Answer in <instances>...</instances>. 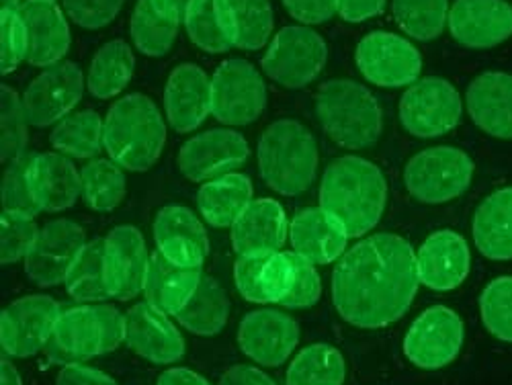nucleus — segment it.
<instances>
[{"label":"nucleus","instance_id":"obj_11","mask_svg":"<svg viewBox=\"0 0 512 385\" xmlns=\"http://www.w3.org/2000/svg\"><path fill=\"white\" fill-rule=\"evenodd\" d=\"M62 306L54 297L35 293L17 299L0 318V345L7 357L27 359L46 351Z\"/></svg>","mask_w":512,"mask_h":385},{"label":"nucleus","instance_id":"obj_7","mask_svg":"<svg viewBox=\"0 0 512 385\" xmlns=\"http://www.w3.org/2000/svg\"><path fill=\"white\" fill-rule=\"evenodd\" d=\"M474 160L453 146H435L412 156L404 168L408 193L426 205L457 199L474 179Z\"/></svg>","mask_w":512,"mask_h":385},{"label":"nucleus","instance_id":"obj_24","mask_svg":"<svg viewBox=\"0 0 512 385\" xmlns=\"http://www.w3.org/2000/svg\"><path fill=\"white\" fill-rule=\"evenodd\" d=\"M27 27V62L37 68L60 64L70 50V27L52 0H25L17 11Z\"/></svg>","mask_w":512,"mask_h":385},{"label":"nucleus","instance_id":"obj_41","mask_svg":"<svg viewBox=\"0 0 512 385\" xmlns=\"http://www.w3.org/2000/svg\"><path fill=\"white\" fill-rule=\"evenodd\" d=\"M347 365L330 345H312L293 359L287 369V385H343Z\"/></svg>","mask_w":512,"mask_h":385},{"label":"nucleus","instance_id":"obj_28","mask_svg":"<svg viewBox=\"0 0 512 385\" xmlns=\"http://www.w3.org/2000/svg\"><path fill=\"white\" fill-rule=\"evenodd\" d=\"M29 189L39 211L58 213L70 209L82 195L76 166L58 152L35 154L29 166Z\"/></svg>","mask_w":512,"mask_h":385},{"label":"nucleus","instance_id":"obj_38","mask_svg":"<svg viewBox=\"0 0 512 385\" xmlns=\"http://www.w3.org/2000/svg\"><path fill=\"white\" fill-rule=\"evenodd\" d=\"M181 21L154 7L152 0H138L132 15L130 33L134 46L150 58H160L173 48Z\"/></svg>","mask_w":512,"mask_h":385},{"label":"nucleus","instance_id":"obj_49","mask_svg":"<svg viewBox=\"0 0 512 385\" xmlns=\"http://www.w3.org/2000/svg\"><path fill=\"white\" fill-rule=\"evenodd\" d=\"M125 5V0H64L68 17L82 29H101L109 25Z\"/></svg>","mask_w":512,"mask_h":385},{"label":"nucleus","instance_id":"obj_37","mask_svg":"<svg viewBox=\"0 0 512 385\" xmlns=\"http://www.w3.org/2000/svg\"><path fill=\"white\" fill-rule=\"evenodd\" d=\"M183 23L193 44L207 54H224L234 48L220 0H191Z\"/></svg>","mask_w":512,"mask_h":385},{"label":"nucleus","instance_id":"obj_51","mask_svg":"<svg viewBox=\"0 0 512 385\" xmlns=\"http://www.w3.org/2000/svg\"><path fill=\"white\" fill-rule=\"evenodd\" d=\"M56 385H117L109 375L99 369L84 365H66L58 377Z\"/></svg>","mask_w":512,"mask_h":385},{"label":"nucleus","instance_id":"obj_9","mask_svg":"<svg viewBox=\"0 0 512 385\" xmlns=\"http://www.w3.org/2000/svg\"><path fill=\"white\" fill-rule=\"evenodd\" d=\"M328 46L310 27H283L261 60L263 72L285 89H302L326 66Z\"/></svg>","mask_w":512,"mask_h":385},{"label":"nucleus","instance_id":"obj_19","mask_svg":"<svg viewBox=\"0 0 512 385\" xmlns=\"http://www.w3.org/2000/svg\"><path fill=\"white\" fill-rule=\"evenodd\" d=\"M150 254L136 226H117L105 238V271L113 299L130 302L144 293Z\"/></svg>","mask_w":512,"mask_h":385},{"label":"nucleus","instance_id":"obj_58","mask_svg":"<svg viewBox=\"0 0 512 385\" xmlns=\"http://www.w3.org/2000/svg\"><path fill=\"white\" fill-rule=\"evenodd\" d=\"M52 3H56V0H52Z\"/></svg>","mask_w":512,"mask_h":385},{"label":"nucleus","instance_id":"obj_57","mask_svg":"<svg viewBox=\"0 0 512 385\" xmlns=\"http://www.w3.org/2000/svg\"><path fill=\"white\" fill-rule=\"evenodd\" d=\"M25 0H3V9L5 11H19Z\"/></svg>","mask_w":512,"mask_h":385},{"label":"nucleus","instance_id":"obj_56","mask_svg":"<svg viewBox=\"0 0 512 385\" xmlns=\"http://www.w3.org/2000/svg\"><path fill=\"white\" fill-rule=\"evenodd\" d=\"M0 385H23L21 377H19V371L7 359V355L3 357V365H0Z\"/></svg>","mask_w":512,"mask_h":385},{"label":"nucleus","instance_id":"obj_14","mask_svg":"<svg viewBox=\"0 0 512 385\" xmlns=\"http://www.w3.org/2000/svg\"><path fill=\"white\" fill-rule=\"evenodd\" d=\"M87 244V234L72 220H54L39 230L25 256V273L39 287H56L66 275L76 256Z\"/></svg>","mask_w":512,"mask_h":385},{"label":"nucleus","instance_id":"obj_29","mask_svg":"<svg viewBox=\"0 0 512 385\" xmlns=\"http://www.w3.org/2000/svg\"><path fill=\"white\" fill-rule=\"evenodd\" d=\"M289 232L283 207L275 199L252 201L232 226V246L242 254L281 250Z\"/></svg>","mask_w":512,"mask_h":385},{"label":"nucleus","instance_id":"obj_31","mask_svg":"<svg viewBox=\"0 0 512 385\" xmlns=\"http://www.w3.org/2000/svg\"><path fill=\"white\" fill-rule=\"evenodd\" d=\"M474 242L488 261H512V187L488 195L474 216Z\"/></svg>","mask_w":512,"mask_h":385},{"label":"nucleus","instance_id":"obj_5","mask_svg":"<svg viewBox=\"0 0 512 385\" xmlns=\"http://www.w3.org/2000/svg\"><path fill=\"white\" fill-rule=\"evenodd\" d=\"M316 115L326 136L349 150L373 146L383 130L377 99L355 80L324 82L316 95Z\"/></svg>","mask_w":512,"mask_h":385},{"label":"nucleus","instance_id":"obj_45","mask_svg":"<svg viewBox=\"0 0 512 385\" xmlns=\"http://www.w3.org/2000/svg\"><path fill=\"white\" fill-rule=\"evenodd\" d=\"M33 156L35 154L25 152L13 162H9L3 177L5 211L21 213V216H29V218H35V213H39L29 189V166L33 162Z\"/></svg>","mask_w":512,"mask_h":385},{"label":"nucleus","instance_id":"obj_15","mask_svg":"<svg viewBox=\"0 0 512 385\" xmlns=\"http://www.w3.org/2000/svg\"><path fill=\"white\" fill-rule=\"evenodd\" d=\"M84 76L74 62H60L41 72L23 95L25 115L31 127L60 123L80 103Z\"/></svg>","mask_w":512,"mask_h":385},{"label":"nucleus","instance_id":"obj_27","mask_svg":"<svg viewBox=\"0 0 512 385\" xmlns=\"http://www.w3.org/2000/svg\"><path fill=\"white\" fill-rule=\"evenodd\" d=\"M293 252L312 265H328L345 254L349 234L334 216L322 207L302 209L289 224Z\"/></svg>","mask_w":512,"mask_h":385},{"label":"nucleus","instance_id":"obj_30","mask_svg":"<svg viewBox=\"0 0 512 385\" xmlns=\"http://www.w3.org/2000/svg\"><path fill=\"white\" fill-rule=\"evenodd\" d=\"M201 267H179L170 263L162 252L150 256L144 283L146 302L166 316H177L193 297L201 283Z\"/></svg>","mask_w":512,"mask_h":385},{"label":"nucleus","instance_id":"obj_1","mask_svg":"<svg viewBox=\"0 0 512 385\" xmlns=\"http://www.w3.org/2000/svg\"><path fill=\"white\" fill-rule=\"evenodd\" d=\"M418 285L416 252L410 242L381 232L340 256L332 273V302L349 324L375 330L408 312Z\"/></svg>","mask_w":512,"mask_h":385},{"label":"nucleus","instance_id":"obj_50","mask_svg":"<svg viewBox=\"0 0 512 385\" xmlns=\"http://www.w3.org/2000/svg\"><path fill=\"white\" fill-rule=\"evenodd\" d=\"M287 13L306 25H322L338 13V0H281Z\"/></svg>","mask_w":512,"mask_h":385},{"label":"nucleus","instance_id":"obj_22","mask_svg":"<svg viewBox=\"0 0 512 385\" xmlns=\"http://www.w3.org/2000/svg\"><path fill=\"white\" fill-rule=\"evenodd\" d=\"M418 277L424 287L433 291L457 289L472 269L469 246L453 230H439L422 242L416 252Z\"/></svg>","mask_w":512,"mask_h":385},{"label":"nucleus","instance_id":"obj_33","mask_svg":"<svg viewBox=\"0 0 512 385\" xmlns=\"http://www.w3.org/2000/svg\"><path fill=\"white\" fill-rule=\"evenodd\" d=\"M136 58L130 44L123 39L107 41L95 54L87 76V89L93 97L105 101L125 91L134 76Z\"/></svg>","mask_w":512,"mask_h":385},{"label":"nucleus","instance_id":"obj_54","mask_svg":"<svg viewBox=\"0 0 512 385\" xmlns=\"http://www.w3.org/2000/svg\"><path fill=\"white\" fill-rule=\"evenodd\" d=\"M156 385H209L205 377L195 373L193 369L187 367H175L168 369L158 377Z\"/></svg>","mask_w":512,"mask_h":385},{"label":"nucleus","instance_id":"obj_44","mask_svg":"<svg viewBox=\"0 0 512 385\" xmlns=\"http://www.w3.org/2000/svg\"><path fill=\"white\" fill-rule=\"evenodd\" d=\"M0 101H3V111H0V119H3V140H0V156L3 162H13L21 154H25L27 142H29V121L23 107V97L7 84L0 89Z\"/></svg>","mask_w":512,"mask_h":385},{"label":"nucleus","instance_id":"obj_46","mask_svg":"<svg viewBox=\"0 0 512 385\" xmlns=\"http://www.w3.org/2000/svg\"><path fill=\"white\" fill-rule=\"evenodd\" d=\"M37 234L39 230L33 218L3 211V220H0V261H3V265L25 259Z\"/></svg>","mask_w":512,"mask_h":385},{"label":"nucleus","instance_id":"obj_34","mask_svg":"<svg viewBox=\"0 0 512 385\" xmlns=\"http://www.w3.org/2000/svg\"><path fill=\"white\" fill-rule=\"evenodd\" d=\"M234 46L256 52L269 44L275 27L271 0H220Z\"/></svg>","mask_w":512,"mask_h":385},{"label":"nucleus","instance_id":"obj_53","mask_svg":"<svg viewBox=\"0 0 512 385\" xmlns=\"http://www.w3.org/2000/svg\"><path fill=\"white\" fill-rule=\"evenodd\" d=\"M220 385H277V383L259 367L234 365L222 375Z\"/></svg>","mask_w":512,"mask_h":385},{"label":"nucleus","instance_id":"obj_47","mask_svg":"<svg viewBox=\"0 0 512 385\" xmlns=\"http://www.w3.org/2000/svg\"><path fill=\"white\" fill-rule=\"evenodd\" d=\"M291 259L295 265V279L289 289V293L281 299L283 308L289 310H306L318 304V299L322 297V281L316 271V265L306 261L304 256L291 252Z\"/></svg>","mask_w":512,"mask_h":385},{"label":"nucleus","instance_id":"obj_10","mask_svg":"<svg viewBox=\"0 0 512 385\" xmlns=\"http://www.w3.org/2000/svg\"><path fill=\"white\" fill-rule=\"evenodd\" d=\"M463 103L453 84L429 76L410 84L400 99V121L416 138H439L455 130L461 121Z\"/></svg>","mask_w":512,"mask_h":385},{"label":"nucleus","instance_id":"obj_17","mask_svg":"<svg viewBox=\"0 0 512 385\" xmlns=\"http://www.w3.org/2000/svg\"><path fill=\"white\" fill-rule=\"evenodd\" d=\"M297 342H300V326L289 314L273 308L246 314L238 328L242 353L263 367L283 365Z\"/></svg>","mask_w":512,"mask_h":385},{"label":"nucleus","instance_id":"obj_42","mask_svg":"<svg viewBox=\"0 0 512 385\" xmlns=\"http://www.w3.org/2000/svg\"><path fill=\"white\" fill-rule=\"evenodd\" d=\"M398 27L418 41L437 39L449 19V0H392Z\"/></svg>","mask_w":512,"mask_h":385},{"label":"nucleus","instance_id":"obj_55","mask_svg":"<svg viewBox=\"0 0 512 385\" xmlns=\"http://www.w3.org/2000/svg\"><path fill=\"white\" fill-rule=\"evenodd\" d=\"M152 3L158 11H162L166 15H173L175 19H179L183 23L191 0H152Z\"/></svg>","mask_w":512,"mask_h":385},{"label":"nucleus","instance_id":"obj_35","mask_svg":"<svg viewBox=\"0 0 512 385\" xmlns=\"http://www.w3.org/2000/svg\"><path fill=\"white\" fill-rule=\"evenodd\" d=\"M230 302L224 287L211 275H203L189 304L175 316L177 322L197 336H213L224 330Z\"/></svg>","mask_w":512,"mask_h":385},{"label":"nucleus","instance_id":"obj_2","mask_svg":"<svg viewBox=\"0 0 512 385\" xmlns=\"http://www.w3.org/2000/svg\"><path fill=\"white\" fill-rule=\"evenodd\" d=\"M388 203L386 177L373 162L343 156L330 162L320 183V207L334 216L349 238L371 232Z\"/></svg>","mask_w":512,"mask_h":385},{"label":"nucleus","instance_id":"obj_43","mask_svg":"<svg viewBox=\"0 0 512 385\" xmlns=\"http://www.w3.org/2000/svg\"><path fill=\"white\" fill-rule=\"evenodd\" d=\"M482 322L502 342H512V277L504 275L486 285L480 297Z\"/></svg>","mask_w":512,"mask_h":385},{"label":"nucleus","instance_id":"obj_40","mask_svg":"<svg viewBox=\"0 0 512 385\" xmlns=\"http://www.w3.org/2000/svg\"><path fill=\"white\" fill-rule=\"evenodd\" d=\"M80 181L84 203L99 213L113 211L127 193L123 170L113 160L97 158L87 162L80 170Z\"/></svg>","mask_w":512,"mask_h":385},{"label":"nucleus","instance_id":"obj_52","mask_svg":"<svg viewBox=\"0 0 512 385\" xmlns=\"http://www.w3.org/2000/svg\"><path fill=\"white\" fill-rule=\"evenodd\" d=\"M388 0H338V15L349 23H361L386 9Z\"/></svg>","mask_w":512,"mask_h":385},{"label":"nucleus","instance_id":"obj_20","mask_svg":"<svg viewBox=\"0 0 512 385\" xmlns=\"http://www.w3.org/2000/svg\"><path fill=\"white\" fill-rule=\"evenodd\" d=\"M295 279L291 252L242 254L234 265V281L250 304H281Z\"/></svg>","mask_w":512,"mask_h":385},{"label":"nucleus","instance_id":"obj_39","mask_svg":"<svg viewBox=\"0 0 512 385\" xmlns=\"http://www.w3.org/2000/svg\"><path fill=\"white\" fill-rule=\"evenodd\" d=\"M105 121L99 113L87 109L64 117L50 134L52 146L72 158H93L103 148Z\"/></svg>","mask_w":512,"mask_h":385},{"label":"nucleus","instance_id":"obj_32","mask_svg":"<svg viewBox=\"0 0 512 385\" xmlns=\"http://www.w3.org/2000/svg\"><path fill=\"white\" fill-rule=\"evenodd\" d=\"M252 203V183L246 175L230 173L205 183L197 193V207L213 228H232L240 213Z\"/></svg>","mask_w":512,"mask_h":385},{"label":"nucleus","instance_id":"obj_26","mask_svg":"<svg viewBox=\"0 0 512 385\" xmlns=\"http://www.w3.org/2000/svg\"><path fill=\"white\" fill-rule=\"evenodd\" d=\"M469 117L492 138L512 140V74L484 72L465 93Z\"/></svg>","mask_w":512,"mask_h":385},{"label":"nucleus","instance_id":"obj_25","mask_svg":"<svg viewBox=\"0 0 512 385\" xmlns=\"http://www.w3.org/2000/svg\"><path fill=\"white\" fill-rule=\"evenodd\" d=\"M164 111L170 127L189 134L211 113V80L195 64H181L168 76Z\"/></svg>","mask_w":512,"mask_h":385},{"label":"nucleus","instance_id":"obj_4","mask_svg":"<svg viewBox=\"0 0 512 385\" xmlns=\"http://www.w3.org/2000/svg\"><path fill=\"white\" fill-rule=\"evenodd\" d=\"M259 170L267 187L285 197L310 189L318 173V146L312 132L295 119L271 123L259 142Z\"/></svg>","mask_w":512,"mask_h":385},{"label":"nucleus","instance_id":"obj_12","mask_svg":"<svg viewBox=\"0 0 512 385\" xmlns=\"http://www.w3.org/2000/svg\"><path fill=\"white\" fill-rule=\"evenodd\" d=\"M357 68L377 87L396 89L414 84L422 70V56L408 39L390 33L373 31L357 46Z\"/></svg>","mask_w":512,"mask_h":385},{"label":"nucleus","instance_id":"obj_13","mask_svg":"<svg viewBox=\"0 0 512 385\" xmlns=\"http://www.w3.org/2000/svg\"><path fill=\"white\" fill-rule=\"evenodd\" d=\"M465 328L457 312L445 306L424 310L404 338V355L420 369H441L457 359Z\"/></svg>","mask_w":512,"mask_h":385},{"label":"nucleus","instance_id":"obj_48","mask_svg":"<svg viewBox=\"0 0 512 385\" xmlns=\"http://www.w3.org/2000/svg\"><path fill=\"white\" fill-rule=\"evenodd\" d=\"M0 46H3V62L0 70L11 74L23 60H27L29 37L27 27L17 11H0Z\"/></svg>","mask_w":512,"mask_h":385},{"label":"nucleus","instance_id":"obj_23","mask_svg":"<svg viewBox=\"0 0 512 385\" xmlns=\"http://www.w3.org/2000/svg\"><path fill=\"white\" fill-rule=\"evenodd\" d=\"M154 242L170 263L201 267L209 254V238L195 213L183 205H166L154 220Z\"/></svg>","mask_w":512,"mask_h":385},{"label":"nucleus","instance_id":"obj_16","mask_svg":"<svg viewBox=\"0 0 512 385\" xmlns=\"http://www.w3.org/2000/svg\"><path fill=\"white\" fill-rule=\"evenodd\" d=\"M250 156L246 138L234 130L218 127L183 144L177 164L181 175L193 183L213 181L230 175Z\"/></svg>","mask_w":512,"mask_h":385},{"label":"nucleus","instance_id":"obj_18","mask_svg":"<svg viewBox=\"0 0 512 385\" xmlns=\"http://www.w3.org/2000/svg\"><path fill=\"white\" fill-rule=\"evenodd\" d=\"M447 25L457 44L490 50L512 37V5L506 0H455Z\"/></svg>","mask_w":512,"mask_h":385},{"label":"nucleus","instance_id":"obj_21","mask_svg":"<svg viewBox=\"0 0 512 385\" xmlns=\"http://www.w3.org/2000/svg\"><path fill=\"white\" fill-rule=\"evenodd\" d=\"M125 342L142 359L168 365L185 355V340L166 314L148 302L136 304L125 314Z\"/></svg>","mask_w":512,"mask_h":385},{"label":"nucleus","instance_id":"obj_8","mask_svg":"<svg viewBox=\"0 0 512 385\" xmlns=\"http://www.w3.org/2000/svg\"><path fill=\"white\" fill-rule=\"evenodd\" d=\"M267 87L250 62L232 58L211 78V115L230 127L250 125L265 113Z\"/></svg>","mask_w":512,"mask_h":385},{"label":"nucleus","instance_id":"obj_36","mask_svg":"<svg viewBox=\"0 0 512 385\" xmlns=\"http://www.w3.org/2000/svg\"><path fill=\"white\" fill-rule=\"evenodd\" d=\"M66 291L76 302L93 304L111 299L105 271V238L84 244L66 275Z\"/></svg>","mask_w":512,"mask_h":385},{"label":"nucleus","instance_id":"obj_3","mask_svg":"<svg viewBox=\"0 0 512 385\" xmlns=\"http://www.w3.org/2000/svg\"><path fill=\"white\" fill-rule=\"evenodd\" d=\"M164 142L166 123L150 97L132 93L113 103L103 130V146L113 162L144 173L158 162Z\"/></svg>","mask_w":512,"mask_h":385},{"label":"nucleus","instance_id":"obj_6","mask_svg":"<svg viewBox=\"0 0 512 385\" xmlns=\"http://www.w3.org/2000/svg\"><path fill=\"white\" fill-rule=\"evenodd\" d=\"M125 340V316L113 306H76L62 310L46 357L54 365H78L113 353Z\"/></svg>","mask_w":512,"mask_h":385}]
</instances>
